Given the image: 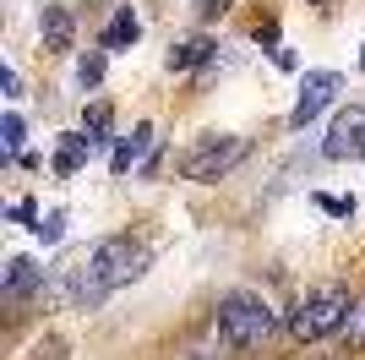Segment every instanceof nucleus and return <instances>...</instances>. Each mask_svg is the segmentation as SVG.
<instances>
[{
  "mask_svg": "<svg viewBox=\"0 0 365 360\" xmlns=\"http://www.w3.org/2000/svg\"><path fill=\"white\" fill-rule=\"evenodd\" d=\"M153 251L142 246V240L131 235H104L98 246H88V251L76 256V262H66V268H55V279H49V295L55 300H71V306H98V300H109L115 289L137 284L142 273H148Z\"/></svg>",
  "mask_w": 365,
  "mask_h": 360,
  "instance_id": "nucleus-1",
  "label": "nucleus"
},
{
  "mask_svg": "<svg viewBox=\"0 0 365 360\" xmlns=\"http://www.w3.org/2000/svg\"><path fill=\"white\" fill-rule=\"evenodd\" d=\"M273 328H278V311L257 289H229L218 300V333H224L229 349H262L273 339Z\"/></svg>",
  "mask_w": 365,
  "mask_h": 360,
  "instance_id": "nucleus-2",
  "label": "nucleus"
},
{
  "mask_svg": "<svg viewBox=\"0 0 365 360\" xmlns=\"http://www.w3.org/2000/svg\"><path fill=\"white\" fill-rule=\"evenodd\" d=\"M349 311H354V300H349L344 284H317V289H305V300L289 311V333L300 344H317L327 333H344Z\"/></svg>",
  "mask_w": 365,
  "mask_h": 360,
  "instance_id": "nucleus-3",
  "label": "nucleus"
},
{
  "mask_svg": "<svg viewBox=\"0 0 365 360\" xmlns=\"http://www.w3.org/2000/svg\"><path fill=\"white\" fill-rule=\"evenodd\" d=\"M245 153H251V142H245V136H235V131H207L197 148L180 159V175L197 180V186H207V180H224L229 169L245 159Z\"/></svg>",
  "mask_w": 365,
  "mask_h": 360,
  "instance_id": "nucleus-4",
  "label": "nucleus"
},
{
  "mask_svg": "<svg viewBox=\"0 0 365 360\" xmlns=\"http://www.w3.org/2000/svg\"><path fill=\"white\" fill-rule=\"evenodd\" d=\"M322 159H333V164H354L365 159V104H349L338 109L327 136H322Z\"/></svg>",
  "mask_w": 365,
  "mask_h": 360,
  "instance_id": "nucleus-5",
  "label": "nucleus"
},
{
  "mask_svg": "<svg viewBox=\"0 0 365 360\" xmlns=\"http://www.w3.org/2000/svg\"><path fill=\"white\" fill-rule=\"evenodd\" d=\"M338 88H344V76H338V71H305L300 76V99H294V109H289V126H294V131H305L322 109L333 104Z\"/></svg>",
  "mask_w": 365,
  "mask_h": 360,
  "instance_id": "nucleus-6",
  "label": "nucleus"
},
{
  "mask_svg": "<svg viewBox=\"0 0 365 360\" xmlns=\"http://www.w3.org/2000/svg\"><path fill=\"white\" fill-rule=\"evenodd\" d=\"M38 39H44L49 55H66V49L76 44V22H71V11H66V6H44V11H38Z\"/></svg>",
  "mask_w": 365,
  "mask_h": 360,
  "instance_id": "nucleus-7",
  "label": "nucleus"
},
{
  "mask_svg": "<svg viewBox=\"0 0 365 360\" xmlns=\"http://www.w3.org/2000/svg\"><path fill=\"white\" fill-rule=\"evenodd\" d=\"M207 60H218V44H213V39H202V33L169 44V71H197V66H207Z\"/></svg>",
  "mask_w": 365,
  "mask_h": 360,
  "instance_id": "nucleus-8",
  "label": "nucleus"
},
{
  "mask_svg": "<svg viewBox=\"0 0 365 360\" xmlns=\"http://www.w3.org/2000/svg\"><path fill=\"white\" fill-rule=\"evenodd\" d=\"M88 159H93V136H88V131H66V136H61V148H55V175L71 180L76 169L88 164Z\"/></svg>",
  "mask_w": 365,
  "mask_h": 360,
  "instance_id": "nucleus-9",
  "label": "nucleus"
},
{
  "mask_svg": "<svg viewBox=\"0 0 365 360\" xmlns=\"http://www.w3.org/2000/svg\"><path fill=\"white\" fill-rule=\"evenodd\" d=\"M33 289H44V268H38L33 256H11V262H6V295L22 300V295H33Z\"/></svg>",
  "mask_w": 365,
  "mask_h": 360,
  "instance_id": "nucleus-10",
  "label": "nucleus"
},
{
  "mask_svg": "<svg viewBox=\"0 0 365 360\" xmlns=\"http://www.w3.org/2000/svg\"><path fill=\"white\" fill-rule=\"evenodd\" d=\"M148 148H153V126H148V120H142L137 131H131V136H125V142H120V148H115V159H109V169H115V175H131V169H142V153H148Z\"/></svg>",
  "mask_w": 365,
  "mask_h": 360,
  "instance_id": "nucleus-11",
  "label": "nucleus"
},
{
  "mask_svg": "<svg viewBox=\"0 0 365 360\" xmlns=\"http://www.w3.org/2000/svg\"><path fill=\"white\" fill-rule=\"evenodd\" d=\"M137 39H142L137 11H131V6H120V11H115V22L104 28V39H98V44H104V49H131Z\"/></svg>",
  "mask_w": 365,
  "mask_h": 360,
  "instance_id": "nucleus-12",
  "label": "nucleus"
},
{
  "mask_svg": "<svg viewBox=\"0 0 365 360\" xmlns=\"http://www.w3.org/2000/svg\"><path fill=\"white\" fill-rule=\"evenodd\" d=\"M109 126H115V109H109V104H93L88 115H82V131L93 136V148H104V142H109Z\"/></svg>",
  "mask_w": 365,
  "mask_h": 360,
  "instance_id": "nucleus-13",
  "label": "nucleus"
},
{
  "mask_svg": "<svg viewBox=\"0 0 365 360\" xmlns=\"http://www.w3.org/2000/svg\"><path fill=\"white\" fill-rule=\"evenodd\" d=\"M104 71H109L104 49H88V55L76 60V82H82V88H98V82H104Z\"/></svg>",
  "mask_w": 365,
  "mask_h": 360,
  "instance_id": "nucleus-14",
  "label": "nucleus"
},
{
  "mask_svg": "<svg viewBox=\"0 0 365 360\" xmlns=\"http://www.w3.org/2000/svg\"><path fill=\"white\" fill-rule=\"evenodd\" d=\"M344 349H354V355H365V300H354V311H349V322H344Z\"/></svg>",
  "mask_w": 365,
  "mask_h": 360,
  "instance_id": "nucleus-15",
  "label": "nucleus"
},
{
  "mask_svg": "<svg viewBox=\"0 0 365 360\" xmlns=\"http://www.w3.org/2000/svg\"><path fill=\"white\" fill-rule=\"evenodd\" d=\"M0 142H6V153H22V142H28L22 115H6V120H0Z\"/></svg>",
  "mask_w": 365,
  "mask_h": 360,
  "instance_id": "nucleus-16",
  "label": "nucleus"
},
{
  "mask_svg": "<svg viewBox=\"0 0 365 360\" xmlns=\"http://www.w3.org/2000/svg\"><path fill=\"white\" fill-rule=\"evenodd\" d=\"M33 235L44 240V246H55V240L66 235V213H44V219H38V224H33Z\"/></svg>",
  "mask_w": 365,
  "mask_h": 360,
  "instance_id": "nucleus-17",
  "label": "nucleus"
},
{
  "mask_svg": "<svg viewBox=\"0 0 365 360\" xmlns=\"http://www.w3.org/2000/svg\"><path fill=\"white\" fill-rule=\"evenodd\" d=\"M317 208L333 219H354V196H317Z\"/></svg>",
  "mask_w": 365,
  "mask_h": 360,
  "instance_id": "nucleus-18",
  "label": "nucleus"
},
{
  "mask_svg": "<svg viewBox=\"0 0 365 360\" xmlns=\"http://www.w3.org/2000/svg\"><path fill=\"white\" fill-rule=\"evenodd\" d=\"M33 360H66V344L61 339H44V344H33Z\"/></svg>",
  "mask_w": 365,
  "mask_h": 360,
  "instance_id": "nucleus-19",
  "label": "nucleus"
},
{
  "mask_svg": "<svg viewBox=\"0 0 365 360\" xmlns=\"http://www.w3.org/2000/svg\"><path fill=\"white\" fill-rule=\"evenodd\" d=\"M11 219H16V224H38V208L22 196V202H11Z\"/></svg>",
  "mask_w": 365,
  "mask_h": 360,
  "instance_id": "nucleus-20",
  "label": "nucleus"
},
{
  "mask_svg": "<svg viewBox=\"0 0 365 360\" xmlns=\"http://www.w3.org/2000/svg\"><path fill=\"white\" fill-rule=\"evenodd\" d=\"M0 88H6V99H22V76L6 66V71H0Z\"/></svg>",
  "mask_w": 365,
  "mask_h": 360,
  "instance_id": "nucleus-21",
  "label": "nucleus"
},
{
  "mask_svg": "<svg viewBox=\"0 0 365 360\" xmlns=\"http://www.w3.org/2000/svg\"><path fill=\"white\" fill-rule=\"evenodd\" d=\"M229 6H235V0H202L197 11H202V16H224V11H229Z\"/></svg>",
  "mask_w": 365,
  "mask_h": 360,
  "instance_id": "nucleus-22",
  "label": "nucleus"
},
{
  "mask_svg": "<svg viewBox=\"0 0 365 360\" xmlns=\"http://www.w3.org/2000/svg\"><path fill=\"white\" fill-rule=\"evenodd\" d=\"M257 39H262V44H273V49H278V22H273V16H267V22L257 28Z\"/></svg>",
  "mask_w": 365,
  "mask_h": 360,
  "instance_id": "nucleus-23",
  "label": "nucleus"
},
{
  "mask_svg": "<svg viewBox=\"0 0 365 360\" xmlns=\"http://www.w3.org/2000/svg\"><path fill=\"white\" fill-rule=\"evenodd\" d=\"M180 360H229V355H218V349H185Z\"/></svg>",
  "mask_w": 365,
  "mask_h": 360,
  "instance_id": "nucleus-24",
  "label": "nucleus"
},
{
  "mask_svg": "<svg viewBox=\"0 0 365 360\" xmlns=\"http://www.w3.org/2000/svg\"><path fill=\"white\" fill-rule=\"evenodd\" d=\"M322 360H338V355H322Z\"/></svg>",
  "mask_w": 365,
  "mask_h": 360,
  "instance_id": "nucleus-25",
  "label": "nucleus"
},
{
  "mask_svg": "<svg viewBox=\"0 0 365 360\" xmlns=\"http://www.w3.org/2000/svg\"><path fill=\"white\" fill-rule=\"evenodd\" d=\"M360 66H365V55H360Z\"/></svg>",
  "mask_w": 365,
  "mask_h": 360,
  "instance_id": "nucleus-26",
  "label": "nucleus"
}]
</instances>
